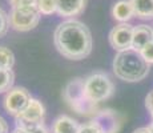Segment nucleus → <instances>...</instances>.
<instances>
[{"label": "nucleus", "mask_w": 153, "mask_h": 133, "mask_svg": "<svg viewBox=\"0 0 153 133\" xmlns=\"http://www.w3.org/2000/svg\"><path fill=\"white\" fill-rule=\"evenodd\" d=\"M152 29H153V25H152Z\"/></svg>", "instance_id": "bb28decb"}, {"label": "nucleus", "mask_w": 153, "mask_h": 133, "mask_svg": "<svg viewBox=\"0 0 153 133\" xmlns=\"http://www.w3.org/2000/svg\"><path fill=\"white\" fill-rule=\"evenodd\" d=\"M12 133H29V132H28L27 129L24 128V126H20V125H17L16 128L13 129V132H12Z\"/></svg>", "instance_id": "393cba45"}, {"label": "nucleus", "mask_w": 153, "mask_h": 133, "mask_svg": "<svg viewBox=\"0 0 153 133\" xmlns=\"http://www.w3.org/2000/svg\"><path fill=\"white\" fill-rule=\"evenodd\" d=\"M148 128H149V129H151V132L153 133V123H152V124H151V125H149V126H148Z\"/></svg>", "instance_id": "a878e982"}, {"label": "nucleus", "mask_w": 153, "mask_h": 133, "mask_svg": "<svg viewBox=\"0 0 153 133\" xmlns=\"http://www.w3.org/2000/svg\"><path fill=\"white\" fill-rule=\"evenodd\" d=\"M53 43L61 56L68 60H83L92 52V35L84 23L67 19L56 27Z\"/></svg>", "instance_id": "f257e3e1"}, {"label": "nucleus", "mask_w": 153, "mask_h": 133, "mask_svg": "<svg viewBox=\"0 0 153 133\" xmlns=\"http://www.w3.org/2000/svg\"><path fill=\"white\" fill-rule=\"evenodd\" d=\"M10 15L5 12L3 8H0V37H4L10 29Z\"/></svg>", "instance_id": "a211bd4d"}, {"label": "nucleus", "mask_w": 153, "mask_h": 133, "mask_svg": "<svg viewBox=\"0 0 153 133\" xmlns=\"http://www.w3.org/2000/svg\"><path fill=\"white\" fill-rule=\"evenodd\" d=\"M35 5L44 16H49L57 12V0H36Z\"/></svg>", "instance_id": "dca6fc26"}, {"label": "nucleus", "mask_w": 153, "mask_h": 133, "mask_svg": "<svg viewBox=\"0 0 153 133\" xmlns=\"http://www.w3.org/2000/svg\"><path fill=\"white\" fill-rule=\"evenodd\" d=\"M140 53L146 63L153 64V41H151L149 44H146V45L140 51Z\"/></svg>", "instance_id": "aec40b11"}, {"label": "nucleus", "mask_w": 153, "mask_h": 133, "mask_svg": "<svg viewBox=\"0 0 153 133\" xmlns=\"http://www.w3.org/2000/svg\"><path fill=\"white\" fill-rule=\"evenodd\" d=\"M15 56L10 48L0 47V69H12Z\"/></svg>", "instance_id": "f3484780"}, {"label": "nucleus", "mask_w": 153, "mask_h": 133, "mask_svg": "<svg viewBox=\"0 0 153 133\" xmlns=\"http://www.w3.org/2000/svg\"><path fill=\"white\" fill-rule=\"evenodd\" d=\"M153 41V29L152 27L140 24L133 28V40H132V48L136 51H141L146 44Z\"/></svg>", "instance_id": "9b49d317"}, {"label": "nucleus", "mask_w": 153, "mask_h": 133, "mask_svg": "<svg viewBox=\"0 0 153 133\" xmlns=\"http://www.w3.org/2000/svg\"><path fill=\"white\" fill-rule=\"evenodd\" d=\"M133 7L134 16L141 20L153 19V0H129Z\"/></svg>", "instance_id": "4468645a"}, {"label": "nucleus", "mask_w": 153, "mask_h": 133, "mask_svg": "<svg viewBox=\"0 0 153 133\" xmlns=\"http://www.w3.org/2000/svg\"><path fill=\"white\" fill-rule=\"evenodd\" d=\"M132 133H152V132L148 126H144V128H137L136 131H133Z\"/></svg>", "instance_id": "b1692460"}, {"label": "nucleus", "mask_w": 153, "mask_h": 133, "mask_svg": "<svg viewBox=\"0 0 153 133\" xmlns=\"http://www.w3.org/2000/svg\"><path fill=\"white\" fill-rule=\"evenodd\" d=\"M42 13L36 5L12 8L10 12L11 28L17 32H28L39 24Z\"/></svg>", "instance_id": "39448f33"}, {"label": "nucleus", "mask_w": 153, "mask_h": 133, "mask_svg": "<svg viewBox=\"0 0 153 133\" xmlns=\"http://www.w3.org/2000/svg\"><path fill=\"white\" fill-rule=\"evenodd\" d=\"M10 5L12 8L17 7H28V5H35L36 0H8Z\"/></svg>", "instance_id": "4be33fe9"}, {"label": "nucleus", "mask_w": 153, "mask_h": 133, "mask_svg": "<svg viewBox=\"0 0 153 133\" xmlns=\"http://www.w3.org/2000/svg\"><path fill=\"white\" fill-rule=\"evenodd\" d=\"M63 97L65 100V103L75 112L80 114H95V106L92 101L87 99L85 96V89H84V80L80 77H76L71 80L68 84L65 85L63 91Z\"/></svg>", "instance_id": "7ed1b4c3"}, {"label": "nucleus", "mask_w": 153, "mask_h": 133, "mask_svg": "<svg viewBox=\"0 0 153 133\" xmlns=\"http://www.w3.org/2000/svg\"><path fill=\"white\" fill-rule=\"evenodd\" d=\"M0 133H8V123L0 116Z\"/></svg>", "instance_id": "5701e85b"}, {"label": "nucleus", "mask_w": 153, "mask_h": 133, "mask_svg": "<svg viewBox=\"0 0 153 133\" xmlns=\"http://www.w3.org/2000/svg\"><path fill=\"white\" fill-rule=\"evenodd\" d=\"M25 129L29 132V133H49V131L47 129V126L44 125L43 123L40 124H31V125H27L24 126Z\"/></svg>", "instance_id": "412c9836"}, {"label": "nucleus", "mask_w": 153, "mask_h": 133, "mask_svg": "<svg viewBox=\"0 0 153 133\" xmlns=\"http://www.w3.org/2000/svg\"><path fill=\"white\" fill-rule=\"evenodd\" d=\"M31 99V93L24 87H13L5 93L3 99V108L8 114L17 117L25 109Z\"/></svg>", "instance_id": "423d86ee"}, {"label": "nucleus", "mask_w": 153, "mask_h": 133, "mask_svg": "<svg viewBox=\"0 0 153 133\" xmlns=\"http://www.w3.org/2000/svg\"><path fill=\"white\" fill-rule=\"evenodd\" d=\"M84 89L87 99L92 101L93 104H99V103L109 99L114 91V87L109 76L97 72L84 79Z\"/></svg>", "instance_id": "20e7f679"}, {"label": "nucleus", "mask_w": 153, "mask_h": 133, "mask_svg": "<svg viewBox=\"0 0 153 133\" xmlns=\"http://www.w3.org/2000/svg\"><path fill=\"white\" fill-rule=\"evenodd\" d=\"M88 0H57V13L61 17L73 19L85 11Z\"/></svg>", "instance_id": "9d476101"}, {"label": "nucleus", "mask_w": 153, "mask_h": 133, "mask_svg": "<svg viewBox=\"0 0 153 133\" xmlns=\"http://www.w3.org/2000/svg\"><path fill=\"white\" fill-rule=\"evenodd\" d=\"M152 92H153V91H152Z\"/></svg>", "instance_id": "cd10ccee"}, {"label": "nucleus", "mask_w": 153, "mask_h": 133, "mask_svg": "<svg viewBox=\"0 0 153 133\" xmlns=\"http://www.w3.org/2000/svg\"><path fill=\"white\" fill-rule=\"evenodd\" d=\"M44 116H45V108L42 104V101L32 97L25 109L19 114L16 119L17 125L20 126H27L31 124H40L44 121Z\"/></svg>", "instance_id": "6e6552de"}, {"label": "nucleus", "mask_w": 153, "mask_h": 133, "mask_svg": "<svg viewBox=\"0 0 153 133\" xmlns=\"http://www.w3.org/2000/svg\"><path fill=\"white\" fill-rule=\"evenodd\" d=\"M133 25L129 23H120L111 29L108 40L111 47L114 51H125L132 48V40H133Z\"/></svg>", "instance_id": "0eeeda50"}, {"label": "nucleus", "mask_w": 153, "mask_h": 133, "mask_svg": "<svg viewBox=\"0 0 153 133\" xmlns=\"http://www.w3.org/2000/svg\"><path fill=\"white\" fill-rule=\"evenodd\" d=\"M79 133H102L101 129L97 124L93 120L87 121L84 124H80V128H79Z\"/></svg>", "instance_id": "6ab92c4d"}, {"label": "nucleus", "mask_w": 153, "mask_h": 133, "mask_svg": "<svg viewBox=\"0 0 153 133\" xmlns=\"http://www.w3.org/2000/svg\"><path fill=\"white\" fill-rule=\"evenodd\" d=\"M151 64L141 56L140 51L133 48L120 51L113 59V72L117 79L126 82L141 81L148 76Z\"/></svg>", "instance_id": "f03ea898"}, {"label": "nucleus", "mask_w": 153, "mask_h": 133, "mask_svg": "<svg viewBox=\"0 0 153 133\" xmlns=\"http://www.w3.org/2000/svg\"><path fill=\"white\" fill-rule=\"evenodd\" d=\"M80 124L67 114H61L52 124V133H79Z\"/></svg>", "instance_id": "f8f14e48"}, {"label": "nucleus", "mask_w": 153, "mask_h": 133, "mask_svg": "<svg viewBox=\"0 0 153 133\" xmlns=\"http://www.w3.org/2000/svg\"><path fill=\"white\" fill-rule=\"evenodd\" d=\"M93 121L100 126L102 133H119L123 117L112 109H100L93 114Z\"/></svg>", "instance_id": "1a4fd4ad"}, {"label": "nucleus", "mask_w": 153, "mask_h": 133, "mask_svg": "<svg viewBox=\"0 0 153 133\" xmlns=\"http://www.w3.org/2000/svg\"><path fill=\"white\" fill-rule=\"evenodd\" d=\"M112 16L119 23H128L134 16L133 7L129 0H119L112 8Z\"/></svg>", "instance_id": "ddd939ff"}, {"label": "nucleus", "mask_w": 153, "mask_h": 133, "mask_svg": "<svg viewBox=\"0 0 153 133\" xmlns=\"http://www.w3.org/2000/svg\"><path fill=\"white\" fill-rule=\"evenodd\" d=\"M15 75L12 69H0V93H7L13 88Z\"/></svg>", "instance_id": "2eb2a0df"}]
</instances>
